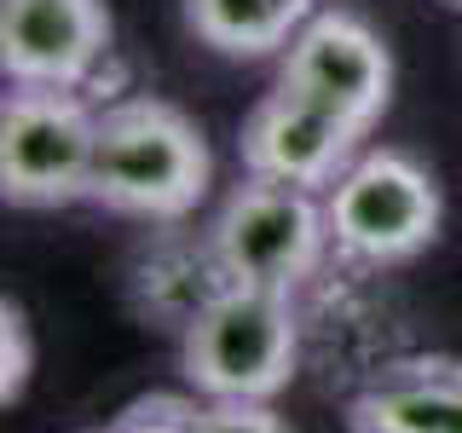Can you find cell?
I'll return each instance as SVG.
<instances>
[{
    "mask_svg": "<svg viewBox=\"0 0 462 433\" xmlns=\"http://www.w3.org/2000/svg\"><path fill=\"white\" fill-rule=\"evenodd\" d=\"M214 151L180 105L156 93H122L98 110L93 197L98 208L144 226H185L208 202Z\"/></svg>",
    "mask_w": 462,
    "mask_h": 433,
    "instance_id": "1",
    "label": "cell"
},
{
    "mask_svg": "<svg viewBox=\"0 0 462 433\" xmlns=\"http://www.w3.org/2000/svg\"><path fill=\"white\" fill-rule=\"evenodd\" d=\"M307 324L295 295L226 283L180 329V375L208 404H272L300 375Z\"/></svg>",
    "mask_w": 462,
    "mask_h": 433,
    "instance_id": "2",
    "label": "cell"
},
{
    "mask_svg": "<svg viewBox=\"0 0 462 433\" xmlns=\"http://www.w3.org/2000/svg\"><path fill=\"white\" fill-rule=\"evenodd\" d=\"M329 249L346 272H393L433 249L445 226V191L411 151L399 144H365L353 168L324 191Z\"/></svg>",
    "mask_w": 462,
    "mask_h": 433,
    "instance_id": "3",
    "label": "cell"
},
{
    "mask_svg": "<svg viewBox=\"0 0 462 433\" xmlns=\"http://www.w3.org/2000/svg\"><path fill=\"white\" fill-rule=\"evenodd\" d=\"M98 98L76 87H6L0 105V197L47 214L93 197Z\"/></svg>",
    "mask_w": 462,
    "mask_h": 433,
    "instance_id": "4",
    "label": "cell"
},
{
    "mask_svg": "<svg viewBox=\"0 0 462 433\" xmlns=\"http://www.w3.org/2000/svg\"><path fill=\"white\" fill-rule=\"evenodd\" d=\"M202 231H208V249L231 283L278 289V295L307 289L324 272V260L336 254L329 249L324 197L300 191V185L254 180V173H243L220 197V208Z\"/></svg>",
    "mask_w": 462,
    "mask_h": 433,
    "instance_id": "5",
    "label": "cell"
},
{
    "mask_svg": "<svg viewBox=\"0 0 462 433\" xmlns=\"http://www.w3.org/2000/svg\"><path fill=\"white\" fill-rule=\"evenodd\" d=\"M0 69L6 87H76L110 105L116 23L105 0H0Z\"/></svg>",
    "mask_w": 462,
    "mask_h": 433,
    "instance_id": "6",
    "label": "cell"
},
{
    "mask_svg": "<svg viewBox=\"0 0 462 433\" xmlns=\"http://www.w3.org/2000/svg\"><path fill=\"white\" fill-rule=\"evenodd\" d=\"M278 87L346 115L353 127L370 134L393 105V52L358 12L318 6L278 58Z\"/></svg>",
    "mask_w": 462,
    "mask_h": 433,
    "instance_id": "7",
    "label": "cell"
},
{
    "mask_svg": "<svg viewBox=\"0 0 462 433\" xmlns=\"http://www.w3.org/2000/svg\"><path fill=\"white\" fill-rule=\"evenodd\" d=\"M365 127H353L346 115L312 105V98L289 93L272 81L266 93L249 105L237 127V162L254 180H278V185H300V191L324 197L329 185L353 168V156L365 151Z\"/></svg>",
    "mask_w": 462,
    "mask_h": 433,
    "instance_id": "8",
    "label": "cell"
},
{
    "mask_svg": "<svg viewBox=\"0 0 462 433\" xmlns=\"http://www.w3.org/2000/svg\"><path fill=\"white\" fill-rule=\"evenodd\" d=\"M346 433H462V358L393 353L346 399Z\"/></svg>",
    "mask_w": 462,
    "mask_h": 433,
    "instance_id": "9",
    "label": "cell"
},
{
    "mask_svg": "<svg viewBox=\"0 0 462 433\" xmlns=\"http://www.w3.org/2000/svg\"><path fill=\"white\" fill-rule=\"evenodd\" d=\"M231 278L208 249V231L191 226H151V237L139 243L134 266H127V300L144 324L173 329L180 336L191 318L220 295Z\"/></svg>",
    "mask_w": 462,
    "mask_h": 433,
    "instance_id": "10",
    "label": "cell"
},
{
    "mask_svg": "<svg viewBox=\"0 0 462 433\" xmlns=\"http://www.w3.org/2000/svg\"><path fill=\"white\" fill-rule=\"evenodd\" d=\"M312 12L318 0H180L185 35L231 64L283 58V47L300 35Z\"/></svg>",
    "mask_w": 462,
    "mask_h": 433,
    "instance_id": "11",
    "label": "cell"
},
{
    "mask_svg": "<svg viewBox=\"0 0 462 433\" xmlns=\"http://www.w3.org/2000/svg\"><path fill=\"white\" fill-rule=\"evenodd\" d=\"M116 433H202L197 393H139L110 416Z\"/></svg>",
    "mask_w": 462,
    "mask_h": 433,
    "instance_id": "12",
    "label": "cell"
},
{
    "mask_svg": "<svg viewBox=\"0 0 462 433\" xmlns=\"http://www.w3.org/2000/svg\"><path fill=\"white\" fill-rule=\"evenodd\" d=\"M29 375H35V336H29V312L18 300H0V404H18Z\"/></svg>",
    "mask_w": 462,
    "mask_h": 433,
    "instance_id": "13",
    "label": "cell"
},
{
    "mask_svg": "<svg viewBox=\"0 0 462 433\" xmlns=\"http://www.w3.org/2000/svg\"><path fill=\"white\" fill-rule=\"evenodd\" d=\"M202 433H289L272 404H208L202 399Z\"/></svg>",
    "mask_w": 462,
    "mask_h": 433,
    "instance_id": "14",
    "label": "cell"
},
{
    "mask_svg": "<svg viewBox=\"0 0 462 433\" xmlns=\"http://www.w3.org/2000/svg\"><path fill=\"white\" fill-rule=\"evenodd\" d=\"M87 433H116V428H110V422H105V428H87Z\"/></svg>",
    "mask_w": 462,
    "mask_h": 433,
    "instance_id": "15",
    "label": "cell"
},
{
    "mask_svg": "<svg viewBox=\"0 0 462 433\" xmlns=\"http://www.w3.org/2000/svg\"><path fill=\"white\" fill-rule=\"evenodd\" d=\"M451 6H462V0H451Z\"/></svg>",
    "mask_w": 462,
    "mask_h": 433,
    "instance_id": "16",
    "label": "cell"
}]
</instances>
